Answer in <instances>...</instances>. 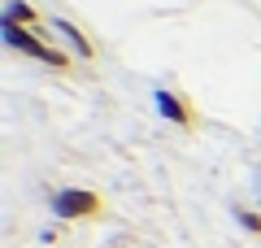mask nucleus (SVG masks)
I'll return each instance as SVG.
<instances>
[{
  "label": "nucleus",
  "mask_w": 261,
  "mask_h": 248,
  "mask_svg": "<svg viewBox=\"0 0 261 248\" xmlns=\"http://www.w3.org/2000/svg\"><path fill=\"white\" fill-rule=\"evenodd\" d=\"M53 27H57V31H61V35H65V39H70V48H74V53H79V57H96V48H92V39H87V35H83V31H79V27H74V22H65V18H53Z\"/></svg>",
  "instance_id": "nucleus-5"
},
{
  "label": "nucleus",
  "mask_w": 261,
  "mask_h": 248,
  "mask_svg": "<svg viewBox=\"0 0 261 248\" xmlns=\"http://www.w3.org/2000/svg\"><path fill=\"white\" fill-rule=\"evenodd\" d=\"M0 31H5V44H9V48H18V53L35 57V61H44V65H53V70H70V57L57 53V48H48L44 39L35 35V31L13 27V22H0Z\"/></svg>",
  "instance_id": "nucleus-1"
},
{
  "label": "nucleus",
  "mask_w": 261,
  "mask_h": 248,
  "mask_svg": "<svg viewBox=\"0 0 261 248\" xmlns=\"http://www.w3.org/2000/svg\"><path fill=\"white\" fill-rule=\"evenodd\" d=\"M235 218H240V227H244V231H252V235L261 231V213H252V209H240Z\"/></svg>",
  "instance_id": "nucleus-6"
},
{
  "label": "nucleus",
  "mask_w": 261,
  "mask_h": 248,
  "mask_svg": "<svg viewBox=\"0 0 261 248\" xmlns=\"http://www.w3.org/2000/svg\"><path fill=\"white\" fill-rule=\"evenodd\" d=\"M152 101H157L161 118H166V122H174V127H192V122H196V113L187 109V101H183V96H174V92H166V87H161V92L152 96Z\"/></svg>",
  "instance_id": "nucleus-3"
},
{
  "label": "nucleus",
  "mask_w": 261,
  "mask_h": 248,
  "mask_svg": "<svg viewBox=\"0 0 261 248\" xmlns=\"http://www.w3.org/2000/svg\"><path fill=\"white\" fill-rule=\"evenodd\" d=\"M53 213L57 218H92V213H100V196L96 192H83V187H65V192L53 196Z\"/></svg>",
  "instance_id": "nucleus-2"
},
{
  "label": "nucleus",
  "mask_w": 261,
  "mask_h": 248,
  "mask_svg": "<svg viewBox=\"0 0 261 248\" xmlns=\"http://www.w3.org/2000/svg\"><path fill=\"white\" fill-rule=\"evenodd\" d=\"M0 22H13V27L35 31L39 27V13H35V5H27V0H9V9H5V18H0Z\"/></svg>",
  "instance_id": "nucleus-4"
}]
</instances>
